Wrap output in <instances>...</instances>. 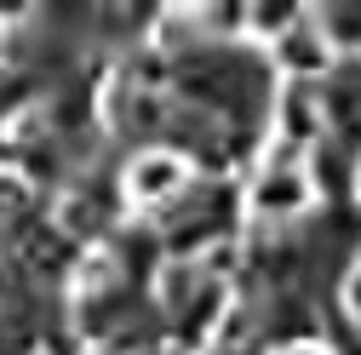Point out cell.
I'll list each match as a JSON object with an SVG mask.
<instances>
[{"label":"cell","mask_w":361,"mask_h":355,"mask_svg":"<svg viewBox=\"0 0 361 355\" xmlns=\"http://www.w3.org/2000/svg\"><path fill=\"white\" fill-rule=\"evenodd\" d=\"M333 35H327V23H322V12H298L276 40H269V58H276V69L287 75V80H315V75H327L333 69Z\"/></svg>","instance_id":"cell-1"},{"label":"cell","mask_w":361,"mask_h":355,"mask_svg":"<svg viewBox=\"0 0 361 355\" xmlns=\"http://www.w3.org/2000/svg\"><path fill=\"white\" fill-rule=\"evenodd\" d=\"M184 189H190V155H178V149H144L121 172V195L132 206H166Z\"/></svg>","instance_id":"cell-2"},{"label":"cell","mask_w":361,"mask_h":355,"mask_svg":"<svg viewBox=\"0 0 361 355\" xmlns=\"http://www.w3.org/2000/svg\"><path fill=\"white\" fill-rule=\"evenodd\" d=\"M247 201H252V212L264 218V224H287V218L315 206V178L304 166H258Z\"/></svg>","instance_id":"cell-3"},{"label":"cell","mask_w":361,"mask_h":355,"mask_svg":"<svg viewBox=\"0 0 361 355\" xmlns=\"http://www.w3.org/2000/svg\"><path fill=\"white\" fill-rule=\"evenodd\" d=\"M322 132H327L322 98H315L304 80H287V86H281V98H276V138L293 144V149H310Z\"/></svg>","instance_id":"cell-4"},{"label":"cell","mask_w":361,"mask_h":355,"mask_svg":"<svg viewBox=\"0 0 361 355\" xmlns=\"http://www.w3.org/2000/svg\"><path fill=\"white\" fill-rule=\"evenodd\" d=\"M155 292H161V304L184 309L190 298H201V263H190V258H166L161 270H155Z\"/></svg>","instance_id":"cell-5"},{"label":"cell","mask_w":361,"mask_h":355,"mask_svg":"<svg viewBox=\"0 0 361 355\" xmlns=\"http://www.w3.org/2000/svg\"><path fill=\"white\" fill-rule=\"evenodd\" d=\"M190 18H195V6H190V12H161V23H155V46H161V52H184L190 40L201 35V23H190Z\"/></svg>","instance_id":"cell-6"},{"label":"cell","mask_w":361,"mask_h":355,"mask_svg":"<svg viewBox=\"0 0 361 355\" xmlns=\"http://www.w3.org/2000/svg\"><path fill=\"white\" fill-rule=\"evenodd\" d=\"M115 275H121V270H115V258L92 247V252H86V270L75 275V292H86V298H92V292H98V287H109Z\"/></svg>","instance_id":"cell-7"},{"label":"cell","mask_w":361,"mask_h":355,"mask_svg":"<svg viewBox=\"0 0 361 355\" xmlns=\"http://www.w3.org/2000/svg\"><path fill=\"white\" fill-rule=\"evenodd\" d=\"M247 18H252V35H269V40H276V35L298 18V6H247Z\"/></svg>","instance_id":"cell-8"},{"label":"cell","mask_w":361,"mask_h":355,"mask_svg":"<svg viewBox=\"0 0 361 355\" xmlns=\"http://www.w3.org/2000/svg\"><path fill=\"white\" fill-rule=\"evenodd\" d=\"M235 263H241V247L235 241H212L207 258H201V275H230Z\"/></svg>","instance_id":"cell-9"},{"label":"cell","mask_w":361,"mask_h":355,"mask_svg":"<svg viewBox=\"0 0 361 355\" xmlns=\"http://www.w3.org/2000/svg\"><path fill=\"white\" fill-rule=\"evenodd\" d=\"M338 292H344V298H338V304H344V316H350V321H361V258L350 263V275H344V287H338Z\"/></svg>","instance_id":"cell-10"},{"label":"cell","mask_w":361,"mask_h":355,"mask_svg":"<svg viewBox=\"0 0 361 355\" xmlns=\"http://www.w3.org/2000/svg\"><path fill=\"white\" fill-rule=\"evenodd\" d=\"M23 201V178L18 172H0V212H12Z\"/></svg>","instance_id":"cell-11"},{"label":"cell","mask_w":361,"mask_h":355,"mask_svg":"<svg viewBox=\"0 0 361 355\" xmlns=\"http://www.w3.org/2000/svg\"><path fill=\"white\" fill-rule=\"evenodd\" d=\"M276 355H333V349H327L322 338H293V344H281Z\"/></svg>","instance_id":"cell-12"},{"label":"cell","mask_w":361,"mask_h":355,"mask_svg":"<svg viewBox=\"0 0 361 355\" xmlns=\"http://www.w3.org/2000/svg\"><path fill=\"white\" fill-rule=\"evenodd\" d=\"M350 189H355V201H361V161H355V178H350Z\"/></svg>","instance_id":"cell-13"}]
</instances>
